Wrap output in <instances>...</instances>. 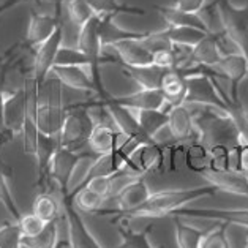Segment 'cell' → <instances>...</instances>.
I'll list each match as a JSON object with an SVG mask.
<instances>
[{
    "instance_id": "1",
    "label": "cell",
    "mask_w": 248,
    "mask_h": 248,
    "mask_svg": "<svg viewBox=\"0 0 248 248\" xmlns=\"http://www.w3.org/2000/svg\"><path fill=\"white\" fill-rule=\"evenodd\" d=\"M218 191L210 184L191 186V188H171L154 191L142 207L133 212L125 218H160V217L177 214L180 209L188 207V204L201 198H207Z\"/></svg>"
},
{
    "instance_id": "2",
    "label": "cell",
    "mask_w": 248,
    "mask_h": 248,
    "mask_svg": "<svg viewBox=\"0 0 248 248\" xmlns=\"http://www.w3.org/2000/svg\"><path fill=\"white\" fill-rule=\"evenodd\" d=\"M220 15L221 30L248 57V5L237 7L229 0H214Z\"/></svg>"
},
{
    "instance_id": "3",
    "label": "cell",
    "mask_w": 248,
    "mask_h": 248,
    "mask_svg": "<svg viewBox=\"0 0 248 248\" xmlns=\"http://www.w3.org/2000/svg\"><path fill=\"white\" fill-rule=\"evenodd\" d=\"M93 126L95 125L92 119H90L87 109H84V108H73V109L66 111L65 122L59 135L60 147L81 152L84 146H89V138Z\"/></svg>"
},
{
    "instance_id": "4",
    "label": "cell",
    "mask_w": 248,
    "mask_h": 248,
    "mask_svg": "<svg viewBox=\"0 0 248 248\" xmlns=\"http://www.w3.org/2000/svg\"><path fill=\"white\" fill-rule=\"evenodd\" d=\"M62 212L68 231V239H66L68 248H103L95 235L90 232L86 221L82 220L81 212L75 207L70 198L62 196Z\"/></svg>"
},
{
    "instance_id": "5",
    "label": "cell",
    "mask_w": 248,
    "mask_h": 248,
    "mask_svg": "<svg viewBox=\"0 0 248 248\" xmlns=\"http://www.w3.org/2000/svg\"><path fill=\"white\" fill-rule=\"evenodd\" d=\"M168 149L163 144L152 141L141 142L138 149L131 154L128 166L139 175H146L149 172H160L166 166Z\"/></svg>"
},
{
    "instance_id": "6",
    "label": "cell",
    "mask_w": 248,
    "mask_h": 248,
    "mask_svg": "<svg viewBox=\"0 0 248 248\" xmlns=\"http://www.w3.org/2000/svg\"><path fill=\"white\" fill-rule=\"evenodd\" d=\"M212 70H214L221 79H225L229 84V89H228L229 98L234 103H237L239 86L248 76V57L244 56L242 52L228 54V56H223L220 62Z\"/></svg>"
},
{
    "instance_id": "7",
    "label": "cell",
    "mask_w": 248,
    "mask_h": 248,
    "mask_svg": "<svg viewBox=\"0 0 248 248\" xmlns=\"http://www.w3.org/2000/svg\"><path fill=\"white\" fill-rule=\"evenodd\" d=\"M168 126L166 128L171 133V136L179 142L184 141H195V139H202L201 131H199L195 114L188 105H175L168 106Z\"/></svg>"
},
{
    "instance_id": "8",
    "label": "cell",
    "mask_w": 248,
    "mask_h": 248,
    "mask_svg": "<svg viewBox=\"0 0 248 248\" xmlns=\"http://www.w3.org/2000/svg\"><path fill=\"white\" fill-rule=\"evenodd\" d=\"M180 218L209 220L225 225L248 228V209H223V207H184L175 214Z\"/></svg>"
},
{
    "instance_id": "9",
    "label": "cell",
    "mask_w": 248,
    "mask_h": 248,
    "mask_svg": "<svg viewBox=\"0 0 248 248\" xmlns=\"http://www.w3.org/2000/svg\"><path fill=\"white\" fill-rule=\"evenodd\" d=\"M152 190L144 179V175H139L130 180L122 190H120L114 199H116L117 212L124 217H130L133 212H136L139 207H142L146 201L152 195Z\"/></svg>"
},
{
    "instance_id": "10",
    "label": "cell",
    "mask_w": 248,
    "mask_h": 248,
    "mask_svg": "<svg viewBox=\"0 0 248 248\" xmlns=\"http://www.w3.org/2000/svg\"><path fill=\"white\" fill-rule=\"evenodd\" d=\"M63 41V27L60 26L51 38H47L43 45H40L35 51L33 57V70L32 75L38 84H43L51 75V70L56 63V57L59 49L62 47Z\"/></svg>"
},
{
    "instance_id": "11",
    "label": "cell",
    "mask_w": 248,
    "mask_h": 248,
    "mask_svg": "<svg viewBox=\"0 0 248 248\" xmlns=\"http://www.w3.org/2000/svg\"><path fill=\"white\" fill-rule=\"evenodd\" d=\"M26 117L27 96L24 87L13 93H3V126L11 136L21 135Z\"/></svg>"
},
{
    "instance_id": "12",
    "label": "cell",
    "mask_w": 248,
    "mask_h": 248,
    "mask_svg": "<svg viewBox=\"0 0 248 248\" xmlns=\"http://www.w3.org/2000/svg\"><path fill=\"white\" fill-rule=\"evenodd\" d=\"M201 175L205 180V184H210L218 191L248 198V175L244 172L235 171V169H229V171H221V172L209 171L207 169Z\"/></svg>"
},
{
    "instance_id": "13",
    "label": "cell",
    "mask_w": 248,
    "mask_h": 248,
    "mask_svg": "<svg viewBox=\"0 0 248 248\" xmlns=\"http://www.w3.org/2000/svg\"><path fill=\"white\" fill-rule=\"evenodd\" d=\"M81 152H75L66 147H57V150L52 155L51 165H49V179L59 186V190L65 195L66 185L71 177V172L79 160Z\"/></svg>"
},
{
    "instance_id": "14",
    "label": "cell",
    "mask_w": 248,
    "mask_h": 248,
    "mask_svg": "<svg viewBox=\"0 0 248 248\" xmlns=\"http://www.w3.org/2000/svg\"><path fill=\"white\" fill-rule=\"evenodd\" d=\"M51 76L60 81L63 86L81 90V92H95V79L90 66H52Z\"/></svg>"
},
{
    "instance_id": "15",
    "label": "cell",
    "mask_w": 248,
    "mask_h": 248,
    "mask_svg": "<svg viewBox=\"0 0 248 248\" xmlns=\"http://www.w3.org/2000/svg\"><path fill=\"white\" fill-rule=\"evenodd\" d=\"M112 100L119 103V105L131 108V109H135V111H147V109L165 111L168 106L161 89H141L139 87V90H136V92L124 95V96H117V98H112Z\"/></svg>"
},
{
    "instance_id": "16",
    "label": "cell",
    "mask_w": 248,
    "mask_h": 248,
    "mask_svg": "<svg viewBox=\"0 0 248 248\" xmlns=\"http://www.w3.org/2000/svg\"><path fill=\"white\" fill-rule=\"evenodd\" d=\"M141 38H126L112 45L124 66H147L154 63V54L142 45Z\"/></svg>"
},
{
    "instance_id": "17",
    "label": "cell",
    "mask_w": 248,
    "mask_h": 248,
    "mask_svg": "<svg viewBox=\"0 0 248 248\" xmlns=\"http://www.w3.org/2000/svg\"><path fill=\"white\" fill-rule=\"evenodd\" d=\"M100 22H101L100 17L95 16L87 24H84L79 29V33H78V49H81L92 60L95 75H96V68H98L100 54L103 47L101 35H100Z\"/></svg>"
},
{
    "instance_id": "18",
    "label": "cell",
    "mask_w": 248,
    "mask_h": 248,
    "mask_svg": "<svg viewBox=\"0 0 248 248\" xmlns=\"http://www.w3.org/2000/svg\"><path fill=\"white\" fill-rule=\"evenodd\" d=\"M223 54L220 51L218 40H217V33H209L204 37L199 43L191 49V70H196L198 66H204V68H214L221 60ZM186 71V73H190ZM184 73V75H186Z\"/></svg>"
},
{
    "instance_id": "19",
    "label": "cell",
    "mask_w": 248,
    "mask_h": 248,
    "mask_svg": "<svg viewBox=\"0 0 248 248\" xmlns=\"http://www.w3.org/2000/svg\"><path fill=\"white\" fill-rule=\"evenodd\" d=\"M106 103H108V106H109V111L114 117L117 130L122 133V135H125L126 138L139 139V141H149V139H146V136L142 135L135 109L126 108L124 105H119V103H116L114 100H108Z\"/></svg>"
},
{
    "instance_id": "20",
    "label": "cell",
    "mask_w": 248,
    "mask_h": 248,
    "mask_svg": "<svg viewBox=\"0 0 248 248\" xmlns=\"http://www.w3.org/2000/svg\"><path fill=\"white\" fill-rule=\"evenodd\" d=\"M62 26L57 17L46 13H33L30 16L29 27H27V43L33 47L43 45L47 38H51L54 32Z\"/></svg>"
},
{
    "instance_id": "21",
    "label": "cell",
    "mask_w": 248,
    "mask_h": 248,
    "mask_svg": "<svg viewBox=\"0 0 248 248\" xmlns=\"http://www.w3.org/2000/svg\"><path fill=\"white\" fill-rule=\"evenodd\" d=\"M126 139L119 130L111 126H93L89 138V147L95 155H105L117 150Z\"/></svg>"
},
{
    "instance_id": "22",
    "label": "cell",
    "mask_w": 248,
    "mask_h": 248,
    "mask_svg": "<svg viewBox=\"0 0 248 248\" xmlns=\"http://www.w3.org/2000/svg\"><path fill=\"white\" fill-rule=\"evenodd\" d=\"M128 160L130 156L122 149H117L114 152L105 155H96L92 171H90V177H111V175H116L122 172L125 168H128Z\"/></svg>"
},
{
    "instance_id": "23",
    "label": "cell",
    "mask_w": 248,
    "mask_h": 248,
    "mask_svg": "<svg viewBox=\"0 0 248 248\" xmlns=\"http://www.w3.org/2000/svg\"><path fill=\"white\" fill-rule=\"evenodd\" d=\"M161 92L165 95L168 106L184 105L186 98V78L177 70H168L161 81Z\"/></svg>"
},
{
    "instance_id": "24",
    "label": "cell",
    "mask_w": 248,
    "mask_h": 248,
    "mask_svg": "<svg viewBox=\"0 0 248 248\" xmlns=\"http://www.w3.org/2000/svg\"><path fill=\"white\" fill-rule=\"evenodd\" d=\"M185 165L195 174H204L210 166V146L202 139L190 141L185 147Z\"/></svg>"
},
{
    "instance_id": "25",
    "label": "cell",
    "mask_w": 248,
    "mask_h": 248,
    "mask_svg": "<svg viewBox=\"0 0 248 248\" xmlns=\"http://www.w3.org/2000/svg\"><path fill=\"white\" fill-rule=\"evenodd\" d=\"M124 73L128 75L141 89H160L168 70L158 68L152 63L147 66H124Z\"/></svg>"
},
{
    "instance_id": "26",
    "label": "cell",
    "mask_w": 248,
    "mask_h": 248,
    "mask_svg": "<svg viewBox=\"0 0 248 248\" xmlns=\"http://www.w3.org/2000/svg\"><path fill=\"white\" fill-rule=\"evenodd\" d=\"M158 13L161 15L163 21L166 22V27H196L210 32L201 15L185 13V11H180L174 7H158Z\"/></svg>"
},
{
    "instance_id": "27",
    "label": "cell",
    "mask_w": 248,
    "mask_h": 248,
    "mask_svg": "<svg viewBox=\"0 0 248 248\" xmlns=\"http://www.w3.org/2000/svg\"><path fill=\"white\" fill-rule=\"evenodd\" d=\"M95 160H96L95 154H81L79 160H78L76 166L73 169V172H71V177L68 180V185H66L65 195H62V196L71 198L78 190H81L82 186L87 184Z\"/></svg>"
},
{
    "instance_id": "28",
    "label": "cell",
    "mask_w": 248,
    "mask_h": 248,
    "mask_svg": "<svg viewBox=\"0 0 248 248\" xmlns=\"http://www.w3.org/2000/svg\"><path fill=\"white\" fill-rule=\"evenodd\" d=\"M136 117L139 126H141L142 135L146 139L152 141L161 130L168 126V112L158 109H147V111H136Z\"/></svg>"
},
{
    "instance_id": "29",
    "label": "cell",
    "mask_w": 248,
    "mask_h": 248,
    "mask_svg": "<svg viewBox=\"0 0 248 248\" xmlns=\"http://www.w3.org/2000/svg\"><path fill=\"white\" fill-rule=\"evenodd\" d=\"M205 231L196 226H191L190 223L184 221V218L175 217L174 221V237L177 248H199Z\"/></svg>"
},
{
    "instance_id": "30",
    "label": "cell",
    "mask_w": 248,
    "mask_h": 248,
    "mask_svg": "<svg viewBox=\"0 0 248 248\" xmlns=\"http://www.w3.org/2000/svg\"><path fill=\"white\" fill-rule=\"evenodd\" d=\"M100 35H101V43L103 46L114 45L120 40L126 38H141L144 33L141 32H133V30H126L120 27L119 24L114 21V17H100Z\"/></svg>"
},
{
    "instance_id": "31",
    "label": "cell",
    "mask_w": 248,
    "mask_h": 248,
    "mask_svg": "<svg viewBox=\"0 0 248 248\" xmlns=\"http://www.w3.org/2000/svg\"><path fill=\"white\" fill-rule=\"evenodd\" d=\"M22 245L26 248H59L60 247V231L59 220L46 223L45 229L35 237L22 239Z\"/></svg>"
},
{
    "instance_id": "32",
    "label": "cell",
    "mask_w": 248,
    "mask_h": 248,
    "mask_svg": "<svg viewBox=\"0 0 248 248\" xmlns=\"http://www.w3.org/2000/svg\"><path fill=\"white\" fill-rule=\"evenodd\" d=\"M70 199L75 207L82 214H98L106 201L105 198L87 188V186H82L81 190H78Z\"/></svg>"
},
{
    "instance_id": "33",
    "label": "cell",
    "mask_w": 248,
    "mask_h": 248,
    "mask_svg": "<svg viewBox=\"0 0 248 248\" xmlns=\"http://www.w3.org/2000/svg\"><path fill=\"white\" fill-rule=\"evenodd\" d=\"M60 204L56 199V196L51 195L49 191L40 193L35 199L33 204V214L38 215L41 220L49 223V221H56L60 217Z\"/></svg>"
},
{
    "instance_id": "34",
    "label": "cell",
    "mask_w": 248,
    "mask_h": 248,
    "mask_svg": "<svg viewBox=\"0 0 248 248\" xmlns=\"http://www.w3.org/2000/svg\"><path fill=\"white\" fill-rule=\"evenodd\" d=\"M166 32L174 45H182L188 47H195L204 37L212 33L196 27H166Z\"/></svg>"
},
{
    "instance_id": "35",
    "label": "cell",
    "mask_w": 248,
    "mask_h": 248,
    "mask_svg": "<svg viewBox=\"0 0 248 248\" xmlns=\"http://www.w3.org/2000/svg\"><path fill=\"white\" fill-rule=\"evenodd\" d=\"M232 169V147L228 144H212L210 146V166L209 171H229Z\"/></svg>"
},
{
    "instance_id": "36",
    "label": "cell",
    "mask_w": 248,
    "mask_h": 248,
    "mask_svg": "<svg viewBox=\"0 0 248 248\" xmlns=\"http://www.w3.org/2000/svg\"><path fill=\"white\" fill-rule=\"evenodd\" d=\"M56 65H59V66H90V68H92V73H93L92 60H90L81 49H78V47H66V46L60 47L54 66Z\"/></svg>"
},
{
    "instance_id": "37",
    "label": "cell",
    "mask_w": 248,
    "mask_h": 248,
    "mask_svg": "<svg viewBox=\"0 0 248 248\" xmlns=\"http://www.w3.org/2000/svg\"><path fill=\"white\" fill-rule=\"evenodd\" d=\"M0 204H2V207L7 210V214L10 215L11 220L13 221L21 220L22 214L19 210V205H17L16 199L13 196V191L10 188L7 174L3 172L2 168H0Z\"/></svg>"
},
{
    "instance_id": "38",
    "label": "cell",
    "mask_w": 248,
    "mask_h": 248,
    "mask_svg": "<svg viewBox=\"0 0 248 248\" xmlns=\"http://www.w3.org/2000/svg\"><path fill=\"white\" fill-rule=\"evenodd\" d=\"M66 11H68L70 21L78 27H82L87 24L92 17H95V13L87 0H68L66 2Z\"/></svg>"
},
{
    "instance_id": "39",
    "label": "cell",
    "mask_w": 248,
    "mask_h": 248,
    "mask_svg": "<svg viewBox=\"0 0 248 248\" xmlns=\"http://www.w3.org/2000/svg\"><path fill=\"white\" fill-rule=\"evenodd\" d=\"M228 225L218 223V226L212 228L204 234L199 248H231V242L228 239Z\"/></svg>"
},
{
    "instance_id": "40",
    "label": "cell",
    "mask_w": 248,
    "mask_h": 248,
    "mask_svg": "<svg viewBox=\"0 0 248 248\" xmlns=\"http://www.w3.org/2000/svg\"><path fill=\"white\" fill-rule=\"evenodd\" d=\"M22 239L24 235L17 221L0 226V248H22Z\"/></svg>"
},
{
    "instance_id": "41",
    "label": "cell",
    "mask_w": 248,
    "mask_h": 248,
    "mask_svg": "<svg viewBox=\"0 0 248 248\" xmlns=\"http://www.w3.org/2000/svg\"><path fill=\"white\" fill-rule=\"evenodd\" d=\"M142 45L147 47V49L156 54L160 51H168V49H172L174 43L169 38V35L166 32V29L158 30V32H150V33H144V37L141 38Z\"/></svg>"
},
{
    "instance_id": "42",
    "label": "cell",
    "mask_w": 248,
    "mask_h": 248,
    "mask_svg": "<svg viewBox=\"0 0 248 248\" xmlns=\"http://www.w3.org/2000/svg\"><path fill=\"white\" fill-rule=\"evenodd\" d=\"M120 235H122V244L116 248H154L146 232H136L126 225L120 228Z\"/></svg>"
},
{
    "instance_id": "43",
    "label": "cell",
    "mask_w": 248,
    "mask_h": 248,
    "mask_svg": "<svg viewBox=\"0 0 248 248\" xmlns=\"http://www.w3.org/2000/svg\"><path fill=\"white\" fill-rule=\"evenodd\" d=\"M232 169L248 175V138L242 131L232 147Z\"/></svg>"
},
{
    "instance_id": "44",
    "label": "cell",
    "mask_w": 248,
    "mask_h": 248,
    "mask_svg": "<svg viewBox=\"0 0 248 248\" xmlns=\"http://www.w3.org/2000/svg\"><path fill=\"white\" fill-rule=\"evenodd\" d=\"M17 223H19V228H21V232L24 235V239L35 237V235H38L46 226V221L41 220L38 215L33 214V212L32 214H24Z\"/></svg>"
},
{
    "instance_id": "45",
    "label": "cell",
    "mask_w": 248,
    "mask_h": 248,
    "mask_svg": "<svg viewBox=\"0 0 248 248\" xmlns=\"http://www.w3.org/2000/svg\"><path fill=\"white\" fill-rule=\"evenodd\" d=\"M209 5V0H174V8L191 15H201L202 10Z\"/></svg>"
},
{
    "instance_id": "46",
    "label": "cell",
    "mask_w": 248,
    "mask_h": 248,
    "mask_svg": "<svg viewBox=\"0 0 248 248\" xmlns=\"http://www.w3.org/2000/svg\"><path fill=\"white\" fill-rule=\"evenodd\" d=\"M154 65L163 70H175V57L172 49L154 54Z\"/></svg>"
},
{
    "instance_id": "47",
    "label": "cell",
    "mask_w": 248,
    "mask_h": 248,
    "mask_svg": "<svg viewBox=\"0 0 248 248\" xmlns=\"http://www.w3.org/2000/svg\"><path fill=\"white\" fill-rule=\"evenodd\" d=\"M245 248H248V237H247V242H245Z\"/></svg>"
},
{
    "instance_id": "48",
    "label": "cell",
    "mask_w": 248,
    "mask_h": 248,
    "mask_svg": "<svg viewBox=\"0 0 248 248\" xmlns=\"http://www.w3.org/2000/svg\"><path fill=\"white\" fill-rule=\"evenodd\" d=\"M59 248H62V245H60V247H59Z\"/></svg>"
}]
</instances>
